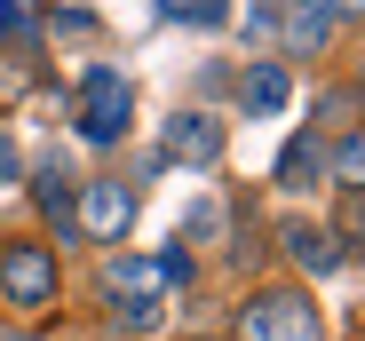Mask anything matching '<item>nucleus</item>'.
I'll return each mask as SVG.
<instances>
[{
    "mask_svg": "<svg viewBox=\"0 0 365 341\" xmlns=\"http://www.w3.org/2000/svg\"><path fill=\"white\" fill-rule=\"evenodd\" d=\"M238 341H326V318H318L310 286H262L238 310Z\"/></svg>",
    "mask_w": 365,
    "mask_h": 341,
    "instance_id": "f257e3e1",
    "label": "nucleus"
},
{
    "mask_svg": "<svg viewBox=\"0 0 365 341\" xmlns=\"http://www.w3.org/2000/svg\"><path fill=\"white\" fill-rule=\"evenodd\" d=\"M128 120H135V88L119 80L111 64H96V72L80 80V135H88V143H119Z\"/></svg>",
    "mask_w": 365,
    "mask_h": 341,
    "instance_id": "f03ea898",
    "label": "nucleus"
},
{
    "mask_svg": "<svg viewBox=\"0 0 365 341\" xmlns=\"http://www.w3.org/2000/svg\"><path fill=\"white\" fill-rule=\"evenodd\" d=\"M128 222H135V191H128V183L103 175V183H80V191H72V231H80V238H103V246H111V238H128Z\"/></svg>",
    "mask_w": 365,
    "mask_h": 341,
    "instance_id": "7ed1b4c3",
    "label": "nucleus"
},
{
    "mask_svg": "<svg viewBox=\"0 0 365 341\" xmlns=\"http://www.w3.org/2000/svg\"><path fill=\"white\" fill-rule=\"evenodd\" d=\"M0 294H9V310H48L56 302V254L48 246H9L0 254Z\"/></svg>",
    "mask_w": 365,
    "mask_h": 341,
    "instance_id": "20e7f679",
    "label": "nucleus"
},
{
    "mask_svg": "<svg viewBox=\"0 0 365 341\" xmlns=\"http://www.w3.org/2000/svg\"><path fill=\"white\" fill-rule=\"evenodd\" d=\"M175 167H215L222 159V127L207 120V111H175L167 120V143H159Z\"/></svg>",
    "mask_w": 365,
    "mask_h": 341,
    "instance_id": "39448f33",
    "label": "nucleus"
},
{
    "mask_svg": "<svg viewBox=\"0 0 365 341\" xmlns=\"http://www.w3.org/2000/svg\"><path fill=\"white\" fill-rule=\"evenodd\" d=\"M286 254H294V270H302V278H334V270L349 262V246H341V238H326L318 222H286Z\"/></svg>",
    "mask_w": 365,
    "mask_h": 341,
    "instance_id": "423d86ee",
    "label": "nucleus"
},
{
    "mask_svg": "<svg viewBox=\"0 0 365 341\" xmlns=\"http://www.w3.org/2000/svg\"><path fill=\"white\" fill-rule=\"evenodd\" d=\"M103 286H111V302H119V294H128V302H151V294L167 286V278H159V254H119V262L103 270Z\"/></svg>",
    "mask_w": 365,
    "mask_h": 341,
    "instance_id": "0eeeda50",
    "label": "nucleus"
},
{
    "mask_svg": "<svg viewBox=\"0 0 365 341\" xmlns=\"http://www.w3.org/2000/svg\"><path fill=\"white\" fill-rule=\"evenodd\" d=\"M318 175H326V143H318V135H294V143L278 151V183H286V191H318Z\"/></svg>",
    "mask_w": 365,
    "mask_h": 341,
    "instance_id": "6e6552de",
    "label": "nucleus"
},
{
    "mask_svg": "<svg viewBox=\"0 0 365 341\" xmlns=\"http://www.w3.org/2000/svg\"><path fill=\"white\" fill-rule=\"evenodd\" d=\"M286 95H294L286 64H255V72H247V111H255V120H278V111H286Z\"/></svg>",
    "mask_w": 365,
    "mask_h": 341,
    "instance_id": "1a4fd4ad",
    "label": "nucleus"
},
{
    "mask_svg": "<svg viewBox=\"0 0 365 341\" xmlns=\"http://www.w3.org/2000/svg\"><path fill=\"white\" fill-rule=\"evenodd\" d=\"M326 32H334V16L318 9V0H294V9H286V48H294V56H318Z\"/></svg>",
    "mask_w": 365,
    "mask_h": 341,
    "instance_id": "9d476101",
    "label": "nucleus"
},
{
    "mask_svg": "<svg viewBox=\"0 0 365 341\" xmlns=\"http://www.w3.org/2000/svg\"><path fill=\"white\" fill-rule=\"evenodd\" d=\"M32 183H40V191H32V199H40V214L56 222V231H72V191H80V183H72V175H64V167H56V159L40 167Z\"/></svg>",
    "mask_w": 365,
    "mask_h": 341,
    "instance_id": "9b49d317",
    "label": "nucleus"
},
{
    "mask_svg": "<svg viewBox=\"0 0 365 341\" xmlns=\"http://www.w3.org/2000/svg\"><path fill=\"white\" fill-rule=\"evenodd\" d=\"M159 9H167L175 24H199V32H215V24L230 16V0H159Z\"/></svg>",
    "mask_w": 365,
    "mask_h": 341,
    "instance_id": "f8f14e48",
    "label": "nucleus"
},
{
    "mask_svg": "<svg viewBox=\"0 0 365 341\" xmlns=\"http://www.w3.org/2000/svg\"><path fill=\"white\" fill-rule=\"evenodd\" d=\"M0 40H32V9L24 0H0Z\"/></svg>",
    "mask_w": 365,
    "mask_h": 341,
    "instance_id": "ddd939ff",
    "label": "nucleus"
},
{
    "mask_svg": "<svg viewBox=\"0 0 365 341\" xmlns=\"http://www.w3.org/2000/svg\"><path fill=\"white\" fill-rule=\"evenodd\" d=\"M334 175H341V191H357V175H365V159H357V135H341V151H334Z\"/></svg>",
    "mask_w": 365,
    "mask_h": 341,
    "instance_id": "4468645a",
    "label": "nucleus"
},
{
    "mask_svg": "<svg viewBox=\"0 0 365 341\" xmlns=\"http://www.w3.org/2000/svg\"><path fill=\"white\" fill-rule=\"evenodd\" d=\"M16 167H24V159H16V143L0 135V183H16Z\"/></svg>",
    "mask_w": 365,
    "mask_h": 341,
    "instance_id": "2eb2a0df",
    "label": "nucleus"
},
{
    "mask_svg": "<svg viewBox=\"0 0 365 341\" xmlns=\"http://www.w3.org/2000/svg\"><path fill=\"white\" fill-rule=\"evenodd\" d=\"M318 9H326V16H357V0H318Z\"/></svg>",
    "mask_w": 365,
    "mask_h": 341,
    "instance_id": "dca6fc26",
    "label": "nucleus"
}]
</instances>
